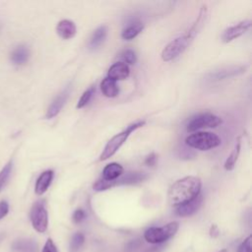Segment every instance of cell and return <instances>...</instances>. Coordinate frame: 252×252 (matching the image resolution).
Here are the masks:
<instances>
[{
  "label": "cell",
  "mask_w": 252,
  "mask_h": 252,
  "mask_svg": "<svg viewBox=\"0 0 252 252\" xmlns=\"http://www.w3.org/2000/svg\"><path fill=\"white\" fill-rule=\"evenodd\" d=\"M202 182L199 177L186 176L174 182L168 190V202L177 207L185 204L200 194Z\"/></svg>",
  "instance_id": "1"
},
{
  "label": "cell",
  "mask_w": 252,
  "mask_h": 252,
  "mask_svg": "<svg viewBox=\"0 0 252 252\" xmlns=\"http://www.w3.org/2000/svg\"><path fill=\"white\" fill-rule=\"evenodd\" d=\"M144 125H145V121H137L135 123L130 124L125 130H123L119 134L112 137L107 142V144L105 145L102 153L100 154L99 160H105V159L111 158L120 149V147L124 144V142H126V140L128 139L130 134L133 131H135L136 129H138V128L144 126Z\"/></svg>",
  "instance_id": "2"
},
{
  "label": "cell",
  "mask_w": 252,
  "mask_h": 252,
  "mask_svg": "<svg viewBox=\"0 0 252 252\" xmlns=\"http://www.w3.org/2000/svg\"><path fill=\"white\" fill-rule=\"evenodd\" d=\"M220 138L211 132H196L185 139L187 146L200 151H208L217 148L220 145Z\"/></svg>",
  "instance_id": "3"
},
{
  "label": "cell",
  "mask_w": 252,
  "mask_h": 252,
  "mask_svg": "<svg viewBox=\"0 0 252 252\" xmlns=\"http://www.w3.org/2000/svg\"><path fill=\"white\" fill-rule=\"evenodd\" d=\"M179 223L171 221L161 227L153 226L148 228L144 233V238L153 244H160L172 237L178 230Z\"/></svg>",
  "instance_id": "4"
},
{
  "label": "cell",
  "mask_w": 252,
  "mask_h": 252,
  "mask_svg": "<svg viewBox=\"0 0 252 252\" xmlns=\"http://www.w3.org/2000/svg\"><path fill=\"white\" fill-rule=\"evenodd\" d=\"M193 39L186 33L170 41L161 51V59L165 62L171 61L181 55Z\"/></svg>",
  "instance_id": "5"
},
{
  "label": "cell",
  "mask_w": 252,
  "mask_h": 252,
  "mask_svg": "<svg viewBox=\"0 0 252 252\" xmlns=\"http://www.w3.org/2000/svg\"><path fill=\"white\" fill-rule=\"evenodd\" d=\"M30 219L32 227L37 232H44L47 229L48 215L43 201H37L32 205L30 213Z\"/></svg>",
  "instance_id": "6"
},
{
  "label": "cell",
  "mask_w": 252,
  "mask_h": 252,
  "mask_svg": "<svg viewBox=\"0 0 252 252\" xmlns=\"http://www.w3.org/2000/svg\"><path fill=\"white\" fill-rule=\"evenodd\" d=\"M221 123V119L213 113H201L193 117L187 124L188 132H195L203 128H215Z\"/></svg>",
  "instance_id": "7"
},
{
  "label": "cell",
  "mask_w": 252,
  "mask_h": 252,
  "mask_svg": "<svg viewBox=\"0 0 252 252\" xmlns=\"http://www.w3.org/2000/svg\"><path fill=\"white\" fill-rule=\"evenodd\" d=\"M250 27H251V22L249 20L242 21V22L238 23L237 25L229 27L226 30H224V32L221 35V39L225 43L230 42L233 39H235V38L241 36L242 34H244L249 30Z\"/></svg>",
  "instance_id": "8"
},
{
  "label": "cell",
  "mask_w": 252,
  "mask_h": 252,
  "mask_svg": "<svg viewBox=\"0 0 252 252\" xmlns=\"http://www.w3.org/2000/svg\"><path fill=\"white\" fill-rule=\"evenodd\" d=\"M203 202V197L201 194H199L197 197L192 199L191 201L182 204L180 206L176 207L175 214L179 217H189L194 215L201 207Z\"/></svg>",
  "instance_id": "9"
},
{
  "label": "cell",
  "mask_w": 252,
  "mask_h": 252,
  "mask_svg": "<svg viewBox=\"0 0 252 252\" xmlns=\"http://www.w3.org/2000/svg\"><path fill=\"white\" fill-rule=\"evenodd\" d=\"M69 96V88H66L62 93H60L54 99L53 101L50 103L47 111H46V115L45 117L47 119H51L54 116H56L60 110L62 109V107L64 106L67 98Z\"/></svg>",
  "instance_id": "10"
},
{
  "label": "cell",
  "mask_w": 252,
  "mask_h": 252,
  "mask_svg": "<svg viewBox=\"0 0 252 252\" xmlns=\"http://www.w3.org/2000/svg\"><path fill=\"white\" fill-rule=\"evenodd\" d=\"M130 74L129 66L124 62H116L110 68L107 72V78L114 80V81H120L125 80Z\"/></svg>",
  "instance_id": "11"
},
{
  "label": "cell",
  "mask_w": 252,
  "mask_h": 252,
  "mask_svg": "<svg viewBox=\"0 0 252 252\" xmlns=\"http://www.w3.org/2000/svg\"><path fill=\"white\" fill-rule=\"evenodd\" d=\"M56 32L63 39H70L75 36L77 32L76 25L70 20H62L57 24Z\"/></svg>",
  "instance_id": "12"
},
{
  "label": "cell",
  "mask_w": 252,
  "mask_h": 252,
  "mask_svg": "<svg viewBox=\"0 0 252 252\" xmlns=\"http://www.w3.org/2000/svg\"><path fill=\"white\" fill-rule=\"evenodd\" d=\"M14 252H37V243L33 239L19 238L11 246Z\"/></svg>",
  "instance_id": "13"
},
{
  "label": "cell",
  "mask_w": 252,
  "mask_h": 252,
  "mask_svg": "<svg viewBox=\"0 0 252 252\" xmlns=\"http://www.w3.org/2000/svg\"><path fill=\"white\" fill-rule=\"evenodd\" d=\"M53 175H54L53 170L48 169V170L43 171L38 176V178L35 182V187H34V191L37 195H42L43 193L46 192V190L48 189V187L51 184V181L53 179Z\"/></svg>",
  "instance_id": "14"
},
{
  "label": "cell",
  "mask_w": 252,
  "mask_h": 252,
  "mask_svg": "<svg viewBox=\"0 0 252 252\" xmlns=\"http://www.w3.org/2000/svg\"><path fill=\"white\" fill-rule=\"evenodd\" d=\"M148 178L145 172H127L122 174L118 179H116V185H133L140 183Z\"/></svg>",
  "instance_id": "15"
},
{
  "label": "cell",
  "mask_w": 252,
  "mask_h": 252,
  "mask_svg": "<svg viewBox=\"0 0 252 252\" xmlns=\"http://www.w3.org/2000/svg\"><path fill=\"white\" fill-rule=\"evenodd\" d=\"M246 70V66H233L225 69H221L219 71H216L211 74V79L214 81H219V80H223L229 77H233L235 75H239L244 73Z\"/></svg>",
  "instance_id": "16"
},
{
  "label": "cell",
  "mask_w": 252,
  "mask_h": 252,
  "mask_svg": "<svg viewBox=\"0 0 252 252\" xmlns=\"http://www.w3.org/2000/svg\"><path fill=\"white\" fill-rule=\"evenodd\" d=\"M123 167L117 162H111L104 166L102 170V178L107 181H114L123 174Z\"/></svg>",
  "instance_id": "17"
},
{
  "label": "cell",
  "mask_w": 252,
  "mask_h": 252,
  "mask_svg": "<svg viewBox=\"0 0 252 252\" xmlns=\"http://www.w3.org/2000/svg\"><path fill=\"white\" fill-rule=\"evenodd\" d=\"M30 58V49L26 45L17 46L11 53V60L16 65H24Z\"/></svg>",
  "instance_id": "18"
},
{
  "label": "cell",
  "mask_w": 252,
  "mask_h": 252,
  "mask_svg": "<svg viewBox=\"0 0 252 252\" xmlns=\"http://www.w3.org/2000/svg\"><path fill=\"white\" fill-rule=\"evenodd\" d=\"M100 91L106 97H115L119 93V88L116 81L106 77L100 83Z\"/></svg>",
  "instance_id": "19"
},
{
  "label": "cell",
  "mask_w": 252,
  "mask_h": 252,
  "mask_svg": "<svg viewBox=\"0 0 252 252\" xmlns=\"http://www.w3.org/2000/svg\"><path fill=\"white\" fill-rule=\"evenodd\" d=\"M107 35V27L106 26H100L98 27L92 34L89 46L92 49L97 48L106 38Z\"/></svg>",
  "instance_id": "20"
},
{
  "label": "cell",
  "mask_w": 252,
  "mask_h": 252,
  "mask_svg": "<svg viewBox=\"0 0 252 252\" xmlns=\"http://www.w3.org/2000/svg\"><path fill=\"white\" fill-rule=\"evenodd\" d=\"M144 29L143 24L140 21H134L133 23H130L123 31L121 33V36L123 39L130 40L134 37H136Z\"/></svg>",
  "instance_id": "21"
},
{
  "label": "cell",
  "mask_w": 252,
  "mask_h": 252,
  "mask_svg": "<svg viewBox=\"0 0 252 252\" xmlns=\"http://www.w3.org/2000/svg\"><path fill=\"white\" fill-rule=\"evenodd\" d=\"M240 149H241V138L237 137V139L235 141L234 148L224 162L225 170H232L234 168V165H235V163L238 159L239 154H240Z\"/></svg>",
  "instance_id": "22"
},
{
  "label": "cell",
  "mask_w": 252,
  "mask_h": 252,
  "mask_svg": "<svg viewBox=\"0 0 252 252\" xmlns=\"http://www.w3.org/2000/svg\"><path fill=\"white\" fill-rule=\"evenodd\" d=\"M84 243H85V235L82 232L75 233L70 241L69 251L70 252H78L82 248Z\"/></svg>",
  "instance_id": "23"
},
{
  "label": "cell",
  "mask_w": 252,
  "mask_h": 252,
  "mask_svg": "<svg viewBox=\"0 0 252 252\" xmlns=\"http://www.w3.org/2000/svg\"><path fill=\"white\" fill-rule=\"evenodd\" d=\"M12 161H9L0 171V192L2 191V189L5 187V185L7 184L11 172H12Z\"/></svg>",
  "instance_id": "24"
},
{
  "label": "cell",
  "mask_w": 252,
  "mask_h": 252,
  "mask_svg": "<svg viewBox=\"0 0 252 252\" xmlns=\"http://www.w3.org/2000/svg\"><path fill=\"white\" fill-rule=\"evenodd\" d=\"M94 91H95V88H94V86L91 87V88H89L87 91H85L84 94H82V96L80 97V99H79V101H78L76 107H77V108H83L85 105H87V104L89 103V101L91 100V98H92V96H93Z\"/></svg>",
  "instance_id": "25"
},
{
  "label": "cell",
  "mask_w": 252,
  "mask_h": 252,
  "mask_svg": "<svg viewBox=\"0 0 252 252\" xmlns=\"http://www.w3.org/2000/svg\"><path fill=\"white\" fill-rule=\"evenodd\" d=\"M115 185H116V180H114V181H107V180H105V179H103L101 177V178L97 179L94 182V184L93 185V188L95 191H103V190L109 189V188H111V187H113Z\"/></svg>",
  "instance_id": "26"
},
{
  "label": "cell",
  "mask_w": 252,
  "mask_h": 252,
  "mask_svg": "<svg viewBox=\"0 0 252 252\" xmlns=\"http://www.w3.org/2000/svg\"><path fill=\"white\" fill-rule=\"evenodd\" d=\"M121 58L124 60V63L128 64H135L137 61V56L136 53L134 52V50L132 49H126L121 53Z\"/></svg>",
  "instance_id": "27"
},
{
  "label": "cell",
  "mask_w": 252,
  "mask_h": 252,
  "mask_svg": "<svg viewBox=\"0 0 252 252\" xmlns=\"http://www.w3.org/2000/svg\"><path fill=\"white\" fill-rule=\"evenodd\" d=\"M143 246V242L140 238L133 239L125 245V252H138Z\"/></svg>",
  "instance_id": "28"
},
{
  "label": "cell",
  "mask_w": 252,
  "mask_h": 252,
  "mask_svg": "<svg viewBox=\"0 0 252 252\" xmlns=\"http://www.w3.org/2000/svg\"><path fill=\"white\" fill-rule=\"evenodd\" d=\"M72 219H73V221H74L75 223H80V222H82V221L86 219V213H85V211L82 210V209L76 210V211L74 212V214H73Z\"/></svg>",
  "instance_id": "29"
},
{
  "label": "cell",
  "mask_w": 252,
  "mask_h": 252,
  "mask_svg": "<svg viewBox=\"0 0 252 252\" xmlns=\"http://www.w3.org/2000/svg\"><path fill=\"white\" fill-rule=\"evenodd\" d=\"M237 252H251V236L250 235L240 244Z\"/></svg>",
  "instance_id": "30"
},
{
  "label": "cell",
  "mask_w": 252,
  "mask_h": 252,
  "mask_svg": "<svg viewBox=\"0 0 252 252\" xmlns=\"http://www.w3.org/2000/svg\"><path fill=\"white\" fill-rule=\"evenodd\" d=\"M41 252H58V250L56 248V245L54 244V242L51 238H48L46 240Z\"/></svg>",
  "instance_id": "31"
},
{
  "label": "cell",
  "mask_w": 252,
  "mask_h": 252,
  "mask_svg": "<svg viewBox=\"0 0 252 252\" xmlns=\"http://www.w3.org/2000/svg\"><path fill=\"white\" fill-rule=\"evenodd\" d=\"M9 213V204L6 201L0 202V220L7 216Z\"/></svg>",
  "instance_id": "32"
},
{
  "label": "cell",
  "mask_w": 252,
  "mask_h": 252,
  "mask_svg": "<svg viewBox=\"0 0 252 252\" xmlns=\"http://www.w3.org/2000/svg\"><path fill=\"white\" fill-rule=\"evenodd\" d=\"M157 155L155 154V153H152V154H150L147 158H146V159H145V163L147 164V165H149V166H154L155 164H156V162H157Z\"/></svg>",
  "instance_id": "33"
},
{
  "label": "cell",
  "mask_w": 252,
  "mask_h": 252,
  "mask_svg": "<svg viewBox=\"0 0 252 252\" xmlns=\"http://www.w3.org/2000/svg\"><path fill=\"white\" fill-rule=\"evenodd\" d=\"M210 235L212 237H217L219 235V229H218V226L216 224H213L210 228Z\"/></svg>",
  "instance_id": "34"
},
{
  "label": "cell",
  "mask_w": 252,
  "mask_h": 252,
  "mask_svg": "<svg viewBox=\"0 0 252 252\" xmlns=\"http://www.w3.org/2000/svg\"><path fill=\"white\" fill-rule=\"evenodd\" d=\"M163 249V245H157V246H153L151 248H149L146 252H160Z\"/></svg>",
  "instance_id": "35"
},
{
  "label": "cell",
  "mask_w": 252,
  "mask_h": 252,
  "mask_svg": "<svg viewBox=\"0 0 252 252\" xmlns=\"http://www.w3.org/2000/svg\"><path fill=\"white\" fill-rule=\"evenodd\" d=\"M4 237H5V233L0 232V243H1V241L4 239Z\"/></svg>",
  "instance_id": "36"
},
{
  "label": "cell",
  "mask_w": 252,
  "mask_h": 252,
  "mask_svg": "<svg viewBox=\"0 0 252 252\" xmlns=\"http://www.w3.org/2000/svg\"><path fill=\"white\" fill-rule=\"evenodd\" d=\"M220 252H227V251H226V250H225V249H222V250H220Z\"/></svg>",
  "instance_id": "37"
}]
</instances>
